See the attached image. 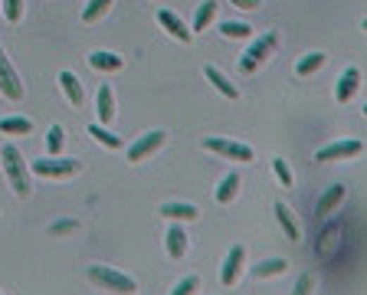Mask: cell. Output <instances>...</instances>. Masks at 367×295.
I'll return each instance as SVG.
<instances>
[{
    "label": "cell",
    "mask_w": 367,
    "mask_h": 295,
    "mask_svg": "<svg viewBox=\"0 0 367 295\" xmlns=\"http://www.w3.org/2000/svg\"><path fill=\"white\" fill-rule=\"evenodd\" d=\"M79 171L75 158H46V161H33V174L39 177H73Z\"/></svg>",
    "instance_id": "5"
},
{
    "label": "cell",
    "mask_w": 367,
    "mask_h": 295,
    "mask_svg": "<svg viewBox=\"0 0 367 295\" xmlns=\"http://www.w3.org/2000/svg\"><path fill=\"white\" fill-rule=\"evenodd\" d=\"M230 4H233V7H240V10H253L259 0H230Z\"/></svg>",
    "instance_id": "34"
},
{
    "label": "cell",
    "mask_w": 367,
    "mask_h": 295,
    "mask_svg": "<svg viewBox=\"0 0 367 295\" xmlns=\"http://www.w3.org/2000/svg\"><path fill=\"white\" fill-rule=\"evenodd\" d=\"M4 17L10 23H20V17H23V0H4Z\"/></svg>",
    "instance_id": "31"
},
{
    "label": "cell",
    "mask_w": 367,
    "mask_h": 295,
    "mask_svg": "<svg viewBox=\"0 0 367 295\" xmlns=\"http://www.w3.org/2000/svg\"><path fill=\"white\" fill-rule=\"evenodd\" d=\"M275 220H279V227H282V233L289 239H292V243H299L301 239V230H299V220H295V213L289 207H285V203H275Z\"/></svg>",
    "instance_id": "12"
},
{
    "label": "cell",
    "mask_w": 367,
    "mask_h": 295,
    "mask_svg": "<svg viewBox=\"0 0 367 295\" xmlns=\"http://www.w3.org/2000/svg\"><path fill=\"white\" fill-rule=\"evenodd\" d=\"M122 63L125 59L118 53H108V49H95L92 56H89V66L95 73H115V69H122Z\"/></svg>",
    "instance_id": "14"
},
{
    "label": "cell",
    "mask_w": 367,
    "mask_h": 295,
    "mask_svg": "<svg viewBox=\"0 0 367 295\" xmlns=\"http://www.w3.org/2000/svg\"><path fill=\"white\" fill-rule=\"evenodd\" d=\"M0 92H4L10 102H20V99H23V82H20L17 69L10 66V59L4 49H0Z\"/></svg>",
    "instance_id": "6"
},
{
    "label": "cell",
    "mask_w": 367,
    "mask_h": 295,
    "mask_svg": "<svg viewBox=\"0 0 367 295\" xmlns=\"http://www.w3.org/2000/svg\"><path fill=\"white\" fill-rule=\"evenodd\" d=\"M344 194H348V191H344L341 184L328 187V191L318 197V207H315V213H318V217H328V213H335V210H338V203L344 200Z\"/></svg>",
    "instance_id": "15"
},
{
    "label": "cell",
    "mask_w": 367,
    "mask_h": 295,
    "mask_svg": "<svg viewBox=\"0 0 367 295\" xmlns=\"http://www.w3.org/2000/svg\"><path fill=\"white\" fill-rule=\"evenodd\" d=\"M273 49H275V33H263L259 39H253V46L246 49V56L240 59V69H243V73H256V66H259Z\"/></svg>",
    "instance_id": "3"
},
{
    "label": "cell",
    "mask_w": 367,
    "mask_h": 295,
    "mask_svg": "<svg viewBox=\"0 0 367 295\" xmlns=\"http://www.w3.org/2000/svg\"><path fill=\"white\" fill-rule=\"evenodd\" d=\"M95 105H99V125L112 122V118H115V96H112V89H108V86L99 89V99H95Z\"/></svg>",
    "instance_id": "19"
},
{
    "label": "cell",
    "mask_w": 367,
    "mask_h": 295,
    "mask_svg": "<svg viewBox=\"0 0 367 295\" xmlns=\"http://www.w3.org/2000/svg\"><path fill=\"white\" fill-rule=\"evenodd\" d=\"M164 142H168V132H161V128H154V132L142 134V138H138L135 144H128V161H144V158L158 151Z\"/></svg>",
    "instance_id": "7"
},
{
    "label": "cell",
    "mask_w": 367,
    "mask_h": 295,
    "mask_svg": "<svg viewBox=\"0 0 367 295\" xmlns=\"http://www.w3.org/2000/svg\"><path fill=\"white\" fill-rule=\"evenodd\" d=\"M273 171H275V177H279L282 187H292V171H289V164H285L282 158H273Z\"/></svg>",
    "instance_id": "29"
},
{
    "label": "cell",
    "mask_w": 367,
    "mask_h": 295,
    "mask_svg": "<svg viewBox=\"0 0 367 295\" xmlns=\"http://www.w3.org/2000/svg\"><path fill=\"white\" fill-rule=\"evenodd\" d=\"M184 253H187V233H184L178 223H174V227L168 230V256L170 259H180Z\"/></svg>",
    "instance_id": "17"
},
{
    "label": "cell",
    "mask_w": 367,
    "mask_h": 295,
    "mask_svg": "<svg viewBox=\"0 0 367 295\" xmlns=\"http://www.w3.org/2000/svg\"><path fill=\"white\" fill-rule=\"evenodd\" d=\"M204 73H207V79H210V82H213V86L220 89V92H223L226 99H236V96H240V89H236L233 82H230V79H226L217 66H207V69H204Z\"/></svg>",
    "instance_id": "20"
},
{
    "label": "cell",
    "mask_w": 367,
    "mask_h": 295,
    "mask_svg": "<svg viewBox=\"0 0 367 295\" xmlns=\"http://www.w3.org/2000/svg\"><path fill=\"white\" fill-rule=\"evenodd\" d=\"M59 86H63V92H66V99H69V105H73V108H79V105H82V82H79V76H75V73H69V69H63V73H59Z\"/></svg>",
    "instance_id": "13"
},
{
    "label": "cell",
    "mask_w": 367,
    "mask_h": 295,
    "mask_svg": "<svg viewBox=\"0 0 367 295\" xmlns=\"http://www.w3.org/2000/svg\"><path fill=\"white\" fill-rule=\"evenodd\" d=\"M364 151V144L358 138H348V142H335V144H325L318 154H315V161H341V158H358Z\"/></svg>",
    "instance_id": "9"
},
{
    "label": "cell",
    "mask_w": 367,
    "mask_h": 295,
    "mask_svg": "<svg viewBox=\"0 0 367 295\" xmlns=\"http://www.w3.org/2000/svg\"><path fill=\"white\" fill-rule=\"evenodd\" d=\"M207 148L210 151L223 154L230 161H253V148L243 142H230V138H207Z\"/></svg>",
    "instance_id": "8"
},
{
    "label": "cell",
    "mask_w": 367,
    "mask_h": 295,
    "mask_svg": "<svg viewBox=\"0 0 367 295\" xmlns=\"http://www.w3.org/2000/svg\"><path fill=\"white\" fill-rule=\"evenodd\" d=\"M63 142H66V128H63V125H49V132H46V148H49V154H59V151H63Z\"/></svg>",
    "instance_id": "28"
},
{
    "label": "cell",
    "mask_w": 367,
    "mask_h": 295,
    "mask_svg": "<svg viewBox=\"0 0 367 295\" xmlns=\"http://www.w3.org/2000/svg\"><path fill=\"white\" fill-rule=\"evenodd\" d=\"M243 266H246V249L236 243V246H230V253H226V259H223V269H220V282H223L226 289L236 286V282H240V276H243Z\"/></svg>",
    "instance_id": "4"
},
{
    "label": "cell",
    "mask_w": 367,
    "mask_h": 295,
    "mask_svg": "<svg viewBox=\"0 0 367 295\" xmlns=\"http://www.w3.org/2000/svg\"><path fill=\"white\" fill-rule=\"evenodd\" d=\"M89 134H92V138H95L99 144L112 148V151H118V148H122V138H118V134H112L108 128H105V125H99V122H95L92 128H89Z\"/></svg>",
    "instance_id": "22"
},
{
    "label": "cell",
    "mask_w": 367,
    "mask_h": 295,
    "mask_svg": "<svg viewBox=\"0 0 367 295\" xmlns=\"http://www.w3.org/2000/svg\"><path fill=\"white\" fill-rule=\"evenodd\" d=\"M325 66V53H309V56L299 59V66H295V73H299L301 79L311 76V73H318V69Z\"/></svg>",
    "instance_id": "24"
},
{
    "label": "cell",
    "mask_w": 367,
    "mask_h": 295,
    "mask_svg": "<svg viewBox=\"0 0 367 295\" xmlns=\"http://www.w3.org/2000/svg\"><path fill=\"white\" fill-rule=\"evenodd\" d=\"M0 132L4 134H30L33 132V122H30V118H4V122H0Z\"/></svg>",
    "instance_id": "27"
},
{
    "label": "cell",
    "mask_w": 367,
    "mask_h": 295,
    "mask_svg": "<svg viewBox=\"0 0 367 295\" xmlns=\"http://www.w3.org/2000/svg\"><path fill=\"white\" fill-rule=\"evenodd\" d=\"M0 158H4V171H7V177H10L13 194H17V197H30V171H27V164H23V154H20L13 144H7V148L0 151Z\"/></svg>",
    "instance_id": "2"
},
{
    "label": "cell",
    "mask_w": 367,
    "mask_h": 295,
    "mask_svg": "<svg viewBox=\"0 0 367 295\" xmlns=\"http://www.w3.org/2000/svg\"><path fill=\"white\" fill-rule=\"evenodd\" d=\"M220 33H223L226 39H243L253 33V27H249V23H240V20H226V23H220Z\"/></svg>",
    "instance_id": "26"
},
{
    "label": "cell",
    "mask_w": 367,
    "mask_h": 295,
    "mask_svg": "<svg viewBox=\"0 0 367 295\" xmlns=\"http://www.w3.org/2000/svg\"><path fill=\"white\" fill-rule=\"evenodd\" d=\"M285 269H289V263L279 259V256H273V259H263L259 266H253V276L256 279H273V276H282Z\"/></svg>",
    "instance_id": "18"
},
{
    "label": "cell",
    "mask_w": 367,
    "mask_h": 295,
    "mask_svg": "<svg viewBox=\"0 0 367 295\" xmlns=\"http://www.w3.org/2000/svg\"><path fill=\"white\" fill-rule=\"evenodd\" d=\"M85 276H89L92 286L102 289V292H112V295H135L138 292V282H135L132 276H125V272H118V269H112V266H102V263L89 266Z\"/></svg>",
    "instance_id": "1"
},
{
    "label": "cell",
    "mask_w": 367,
    "mask_h": 295,
    "mask_svg": "<svg viewBox=\"0 0 367 295\" xmlns=\"http://www.w3.org/2000/svg\"><path fill=\"white\" fill-rule=\"evenodd\" d=\"M0 295H4V292H0Z\"/></svg>",
    "instance_id": "35"
},
{
    "label": "cell",
    "mask_w": 367,
    "mask_h": 295,
    "mask_svg": "<svg viewBox=\"0 0 367 295\" xmlns=\"http://www.w3.org/2000/svg\"><path fill=\"white\" fill-rule=\"evenodd\" d=\"M161 217H168V220H197V207L194 203H178V200H170V203H164L161 207Z\"/></svg>",
    "instance_id": "16"
},
{
    "label": "cell",
    "mask_w": 367,
    "mask_h": 295,
    "mask_svg": "<svg viewBox=\"0 0 367 295\" xmlns=\"http://www.w3.org/2000/svg\"><path fill=\"white\" fill-rule=\"evenodd\" d=\"M75 230H79L75 220H56V223L49 227V233H53V237H69V233H75Z\"/></svg>",
    "instance_id": "32"
},
{
    "label": "cell",
    "mask_w": 367,
    "mask_h": 295,
    "mask_svg": "<svg viewBox=\"0 0 367 295\" xmlns=\"http://www.w3.org/2000/svg\"><path fill=\"white\" fill-rule=\"evenodd\" d=\"M158 23H161L164 30H168V33H170L174 39H180V43H190V37H194V33H190L187 27H184V20H180L178 13H174V10H161V13H158Z\"/></svg>",
    "instance_id": "11"
},
{
    "label": "cell",
    "mask_w": 367,
    "mask_h": 295,
    "mask_svg": "<svg viewBox=\"0 0 367 295\" xmlns=\"http://www.w3.org/2000/svg\"><path fill=\"white\" fill-rule=\"evenodd\" d=\"M115 0H89L82 10V23H99V20L108 13V7H112Z\"/></svg>",
    "instance_id": "21"
},
{
    "label": "cell",
    "mask_w": 367,
    "mask_h": 295,
    "mask_svg": "<svg viewBox=\"0 0 367 295\" xmlns=\"http://www.w3.org/2000/svg\"><path fill=\"white\" fill-rule=\"evenodd\" d=\"M200 289V279L197 276H187V279H180L178 286L170 289V295H194Z\"/></svg>",
    "instance_id": "30"
},
{
    "label": "cell",
    "mask_w": 367,
    "mask_h": 295,
    "mask_svg": "<svg viewBox=\"0 0 367 295\" xmlns=\"http://www.w3.org/2000/svg\"><path fill=\"white\" fill-rule=\"evenodd\" d=\"M358 89H361V73L351 66V69H344V73H341L338 86H335V99H338V102H351Z\"/></svg>",
    "instance_id": "10"
},
{
    "label": "cell",
    "mask_w": 367,
    "mask_h": 295,
    "mask_svg": "<svg viewBox=\"0 0 367 295\" xmlns=\"http://www.w3.org/2000/svg\"><path fill=\"white\" fill-rule=\"evenodd\" d=\"M236 194H240V177H236V174H226L223 181H220V187H217V200L220 203H230Z\"/></svg>",
    "instance_id": "25"
},
{
    "label": "cell",
    "mask_w": 367,
    "mask_h": 295,
    "mask_svg": "<svg viewBox=\"0 0 367 295\" xmlns=\"http://www.w3.org/2000/svg\"><path fill=\"white\" fill-rule=\"evenodd\" d=\"M311 289H315V276H311V272H305V276L295 282L292 295H311Z\"/></svg>",
    "instance_id": "33"
},
{
    "label": "cell",
    "mask_w": 367,
    "mask_h": 295,
    "mask_svg": "<svg viewBox=\"0 0 367 295\" xmlns=\"http://www.w3.org/2000/svg\"><path fill=\"white\" fill-rule=\"evenodd\" d=\"M213 17H217V0H204L197 7V17H194V30H207ZM194 30H190V33H194Z\"/></svg>",
    "instance_id": "23"
}]
</instances>
